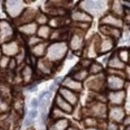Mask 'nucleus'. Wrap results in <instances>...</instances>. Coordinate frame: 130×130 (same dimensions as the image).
I'll list each match as a JSON object with an SVG mask.
<instances>
[{
	"label": "nucleus",
	"instance_id": "obj_2",
	"mask_svg": "<svg viewBox=\"0 0 130 130\" xmlns=\"http://www.w3.org/2000/svg\"><path fill=\"white\" fill-rule=\"evenodd\" d=\"M55 102H56L57 108L61 109L62 111L65 112H68V113H71L72 112V105L70 104L68 102H67L65 100L60 96L59 94H58L56 100H55Z\"/></svg>",
	"mask_w": 130,
	"mask_h": 130
},
{
	"label": "nucleus",
	"instance_id": "obj_3",
	"mask_svg": "<svg viewBox=\"0 0 130 130\" xmlns=\"http://www.w3.org/2000/svg\"><path fill=\"white\" fill-rule=\"evenodd\" d=\"M109 66L111 69L115 70H121L124 67V63L117 56V55H115L112 57V59L109 61Z\"/></svg>",
	"mask_w": 130,
	"mask_h": 130
},
{
	"label": "nucleus",
	"instance_id": "obj_4",
	"mask_svg": "<svg viewBox=\"0 0 130 130\" xmlns=\"http://www.w3.org/2000/svg\"><path fill=\"white\" fill-rule=\"evenodd\" d=\"M102 71V67L101 65H100L98 63L96 62H92L91 63V65L88 68V73L92 74V75H98V73H100Z\"/></svg>",
	"mask_w": 130,
	"mask_h": 130
},
{
	"label": "nucleus",
	"instance_id": "obj_7",
	"mask_svg": "<svg viewBox=\"0 0 130 130\" xmlns=\"http://www.w3.org/2000/svg\"><path fill=\"white\" fill-rule=\"evenodd\" d=\"M33 121H34V120H32V119H31V118L27 117L26 120H25V121H24V125L26 126V127L30 126V125H31V124L33 123Z\"/></svg>",
	"mask_w": 130,
	"mask_h": 130
},
{
	"label": "nucleus",
	"instance_id": "obj_1",
	"mask_svg": "<svg viewBox=\"0 0 130 130\" xmlns=\"http://www.w3.org/2000/svg\"><path fill=\"white\" fill-rule=\"evenodd\" d=\"M108 86L110 89H112L114 91L121 89L123 86V81L118 76H113V75H108V78L107 79Z\"/></svg>",
	"mask_w": 130,
	"mask_h": 130
},
{
	"label": "nucleus",
	"instance_id": "obj_8",
	"mask_svg": "<svg viewBox=\"0 0 130 130\" xmlns=\"http://www.w3.org/2000/svg\"><path fill=\"white\" fill-rule=\"evenodd\" d=\"M2 53H3V52H2V49L0 48V58H1V57L3 56H2Z\"/></svg>",
	"mask_w": 130,
	"mask_h": 130
},
{
	"label": "nucleus",
	"instance_id": "obj_6",
	"mask_svg": "<svg viewBox=\"0 0 130 130\" xmlns=\"http://www.w3.org/2000/svg\"><path fill=\"white\" fill-rule=\"evenodd\" d=\"M31 105L32 108H37L38 105H39V101H38V100L36 99V98H33L31 100Z\"/></svg>",
	"mask_w": 130,
	"mask_h": 130
},
{
	"label": "nucleus",
	"instance_id": "obj_5",
	"mask_svg": "<svg viewBox=\"0 0 130 130\" xmlns=\"http://www.w3.org/2000/svg\"><path fill=\"white\" fill-rule=\"evenodd\" d=\"M36 117H37V111H36V110L33 109V110H31V111H30V112L28 114V117L29 118L34 120Z\"/></svg>",
	"mask_w": 130,
	"mask_h": 130
}]
</instances>
